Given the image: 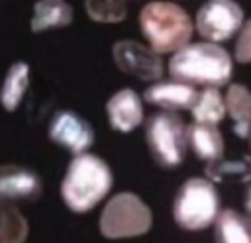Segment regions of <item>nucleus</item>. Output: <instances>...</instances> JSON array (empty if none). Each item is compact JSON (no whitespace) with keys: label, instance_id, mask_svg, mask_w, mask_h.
<instances>
[{"label":"nucleus","instance_id":"7","mask_svg":"<svg viewBox=\"0 0 251 243\" xmlns=\"http://www.w3.org/2000/svg\"><path fill=\"white\" fill-rule=\"evenodd\" d=\"M243 25V8L235 0H208L196 14V31L212 41L220 43L233 37Z\"/></svg>","mask_w":251,"mask_h":243},{"label":"nucleus","instance_id":"1","mask_svg":"<svg viewBox=\"0 0 251 243\" xmlns=\"http://www.w3.org/2000/svg\"><path fill=\"white\" fill-rule=\"evenodd\" d=\"M233 61L229 53L212 41L186 43L169 61V73L175 80L202 86H224L231 78Z\"/></svg>","mask_w":251,"mask_h":243},{"label":"nucleus","instance_id":"10","mask_svg":"<svg viewBox=\"0 0 251 243\" xmlns=\"http://www.w3.org/2000/svg\"><path fill=\"white\" fill-rule=\"evenodd\" d=\"M106 114L112 129L127 133L133 131L143 122V104L135 90L122 88L110 96L106 104Z\"/></svg>","mask_w":251,"mask_h":243},{"label":"nucleus","instance_id":"5","mask_svg":"<svg viewBox=\"0 0 251 243\" xmlns=\"http://www.w3.org/2000/svg\"><path fill=\"white\" fill-rule=\"evenodd\" d=\"M153 214L149 206L133 192H120L112 196L98 219L100 233L106 239L139 237L151 229Z\"/></svg>","mask_w":251,"mask_h":243},{"label":"nucleus","instance_id":"4","mask_svg":"<svg viewBox=\"0 0 251 243\" xmlns=\"http://www.w3.org/2000/svg\"><path fill=\"white\" fill-rule=\"evenodd\" d=\"M220 212V196L212 180L192 176L188 178L173 204V218L178 227L186 231H200L214 223Z\"/></svg>","mask_w":251,"mask_h":243},{"label":"nucleus","instance_id":"19","mask_svg":"<svg viewBox=\"0 0 251 243\" xmlns=\"http://www.w3.org/2000/svg\"><path fill=\"white\" fill-rule=\"evenodd\" d=\"M27 219L14 202L0 196V243H24L27 239Z\"/></svg>","mask_w":251,"mask_h":243},{"label":"nucleus","instance_id":"3","mask_svg":"<svg viewBox=\"0 0 251 243\" xmlns=\"http://www.w3.org/2000/svg\"><path fill=\"white\" fill-rule=\"evenodd\" d=\"M139 27L155 53H175L184 47L194 31V24L186 10L173 2L155 0L141 8Z\"/></svg>","mask_w":251,"mask_h":243},{"label":"nucleus","instance_id":"12","mask_svg":"<svg viewBox=\"0 0 251 243\" xmlns=\"http://www.w3.org/2000/svg\"><path fill=\"white\" fill-rule=\"evenodd\" d=\"M198 92L192 84L180 82V80H169V82H155L151 84L145 92L143 98L153 104L163 108L165 112H175V110H190Z\"/></svg>","mask_w":251,"mask_h":243},{"label":"nucleus","instance_id":"11","mask_svg":"<svg viewBox=\"0 0 251 243\" xmlns=\"http://www.w3.org/2000/svg\"><path fill=\"white\" fill-rule=\"evenodd\" d=\"M41 194V178L18 165H2L0 167V196L18 202V200H35Z\"/></svg>","mask_w":251,"mask_h":243},{"label":"nucleus","instance_id":"20","mask_svg":"<svg viewBox=\"0 0 251 243\" xmlns=\"http://www.w3.org/2000/svg\"><path fill=\"white\" fill-rule=\"evenodd\" d=\"M86 14L100 24H118L127 16L124 0H84Z\"/></svg>","mask_w":251,"mask_h":243},{"label":"nucleus","instance_id":"6","mask_svg":"<svg viewBox=\"0 0 251 243\" xmlns=\"http://www.w3.org/2000/svg\"><path fill=\"white\" fill-rule=\"evenodd\" d=\"M145 139L153 159L161 167L173 169L184 161L188 147L186 125L175 112L153 114L145 122Z\"/></svg>","mask_w":251,"mask_h":243},{"label":"nucleus","instance_id":"24","mask_svg":"<svg viewBox=\"0 0 251 243\" xmlns=\"http://www.w3.org/2000/svg\"><path fill=\"white\" fill-rule=\"evenodd\" d=\"M247 139H249V143H251V125H249V131H247Z\"/></svg>","mask_w":251,"mask_h":243},{"label":"nucleus","instance_id":"21","mask_svg":"<svg viewBox=\"0 0 251 243\" xmlns=\"http://www.w3.org/2000/svg\"><path fill=\"white\" fill-rule=\"evenodd\" d=\"M206 174L212 180H226L231 174H235L241 180H249L251 178V159L245 157V159L235 161V163H220V159L212 161L206 169Z\"/></svg>","mask_w":251,"mask_h":243},{"label":"nucleus","instance_id":"2","mask_svg":"<svg viewBox=\"0 0 251 243\" xmlns=\"http://www.w3.org/2000/svg\"><path fill=\"white\" fill-rule=\"evenodd\" d=\"M110 167L92 153L75 155L61 182V196L69 210L82 214L92 210L112 188Z\"/></svg>","mask_w":251,"mask_h":243},{"label":"nucleus","instance_id":"23","mask_svg":"<svg viewBox=\"0 0 251 243\" xmlns=\"http://www.w3.org/2000/svg\"><path fill=\"white\" fill-rule=\"evenodd\" d=\"M245 208H247V212L251 214V186H249V190H247V194H245Z\"/></svg>","mask_w":251,"mask_h":243},{"label":"nucleus","instance_id":"22","mask_svg":"<svg viewBox=\"0 0 251 243\" xmlns=\"http://www.w3.org/2000/svg\"><path fill=\"white\" fill-rule=\"evenodd\" d=\"M239 37L235 43V61L239 63H251V18L239 27Z\"/></svg>","mask_w":251,"mask_h":243},{"label":"nucleus","instance_id":"9","mask_svg":"<svg viewBox=\"0 0 251 243\" xmlns=\"http://www.w3.org/2000/svg\"><path fill=\"white\" fill-rule=\"evenodd\" d=\"M49 139L67 147L71 153L80 155L86 153L88 147L94 143V131L84 118H80L75 112L63 110L55 114V118L51 120Z\"/></svg>","mask_w":251,"mask_h":243},{"label":"nucleus","instance_id":"17","mask_svg":"<svg viewBox=\"0 0 251 243\" xmlns=\"http://www.w3.org/2000/svg\"><path fill=\"white\" fill-rule=\"evenodd\" d=\"M226 112L235 122V133L239 137H247L251 125V92L243 84H229L226 94Z\"/></svg>","mask_w":251,"mask_h":243},{"label":"nucleus","instance_id":"8","mask_svg":"<svg viewBox=\"0 0 251 243\" xmlns=\"http://www.w3.org/2000/svg\"><path fill=\"white\" fill-rule=\"evenodd\" d=\"M112 57L120 71L137 76L139 80H159L163 74V63L159 59V53L139 41H118L112 47Z\"/></svg>","mask_w":251,"mask_h":243},{"label":"nucleus","instance_id":"14","mask_svg":"<svg viewBox=\"0 0 251 243\" xmlns=\"http://www.w3.org/2000/svg\"><path fill=\"white\" fill-rule=\"evenodd\" d=\"M73 22V8L67 0H37L33 4L31 31H47L65 27Z\"/></svg>","mask_w":251,"mask_h":243},{"label":"nucleus","instance_id":"15","mask_svg":"<svg viewBox=\"0 0 251 243\" xmlns=\"http://www.w3.org/2000/svg\"><path fill=\"white\" fill-rule=\"evenodd\" d=\"M216 243H251V219L235 210H222L214 219Z\"/></svg>","mask_w":251,"mask_h":243},{"label":"nucleus","instance_id":"16","mask_svg":"<svg viewBox=\"0 0 251 243\" xmlns=\"http://www.w3.org/2000/svg\"><path fill=\"white\" fill-rule=\"evenodd\" d=\"M27 84H29V65L24 61L14 63L8 69L0 88V104L6 112H14L22 104Z\"/></svg>","mask_w":251,"mask_h":243},{"label":"nucleus","instance_id":"18","mask_svg":"<svg viewBox=\"0 0 251 243\" xmlns=\"http://www.w3.org/2000/svg\"><path fill=\"white\" fill-rule=\"evenodd\" d=\"M190 114L196 123L218 125L226 116V100L218 88L206 86L204 90L198 92V96L190 108Z\"/></svg>","mask_w":251,"mask_h":243},{"label":"nucleus","instance_id":"13","mask_svg":"<svg viewBox=\"0 0 251 243\" xmlns=\"http://www.w3.org/2000/svg\"><path fill=\"white\" fill-rule=\"evenodd\" d=\"M188 145L194 149L198 159H204L208 163L222 159L224 153V137L218 129V125L210 123H192L186 127Z\"/></svg>","mask_w":251,"mask_h":243}]
</instances>
